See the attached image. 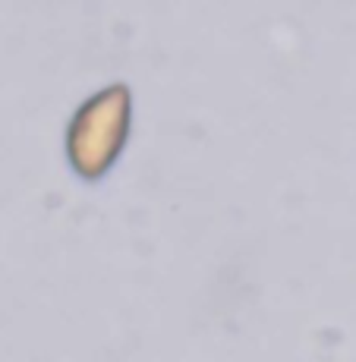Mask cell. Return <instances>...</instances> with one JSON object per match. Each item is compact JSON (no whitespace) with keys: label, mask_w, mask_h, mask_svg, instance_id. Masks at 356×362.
Instances as JSON below:
<instances>
[{"label":"cell","mask_w":356,"mask_h":362,"mask_svg":"<svg viewBox=\"0 0 356 362\" xmlns=\"http://www.w3.org/2000/svg\"><path fill=\"white\" fill-rule=\"evenodd\" d=\"M132 98L127 86H108L76 110L67 129V155L76 173L98 180L110 170L130 132Z\"/></svg>","instance_id":"6da1fadb"}]
</instances>
